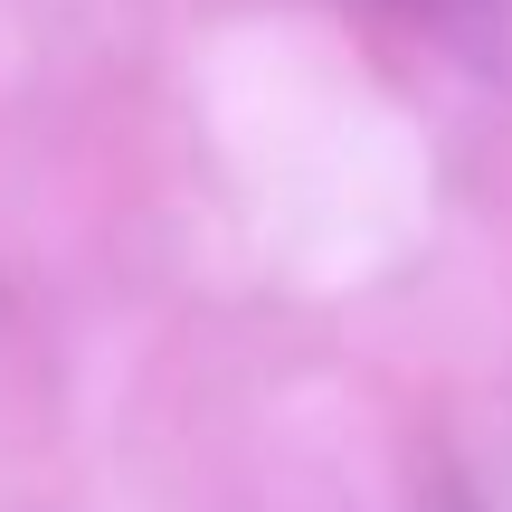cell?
Wrapping results in <instances>:
<instances>
[{
    "mask_svg": "<svg viewBox=\"0 0 512 512\" xmlns=\"http://www.w3.org/2000/svg\"><path fill=\"white\" fill-rule=\"evenodd\" d=\"M389 10H408L418 29H437L446 48H465L475 67L512 76V0H389Z\"/></svg>",
    "mask_w": 512,
    "mask_h": 512,
    "instance_id": "cell-1",
    "label": "cell"
}]
</instances>
